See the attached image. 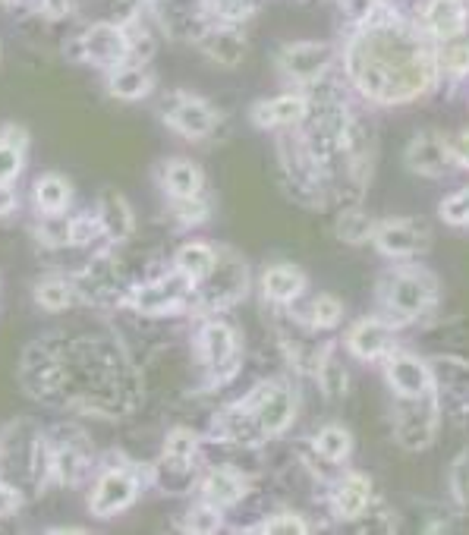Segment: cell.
Instances as JSON below:
<instances>
[{
  "instance_id": "1",
  "label": "cell",
  "mask_w": 469,
  "mask_h": 535,
  "mask_svg": "<svg viewBox=\"0 0 469 535\" xmlns=\"http://www.w3.org/2000/svg\"><path fill=\"white\" fill-rule=\"evenodd\" d=\"M344 76L372 104H410L438 89L435 41L381 0L344 45Z\"/></svg>"
},
{
  "instance_id": "2",
  "label": "cell",
  "mask_w": 469,
  "mask_h": 535,
  "mask_svg": "<svg viewBox=\"0 0 469 535\" xmlns=\"http://www.w3.org/2000/svg\"><path fill=\"white\" fill-rule=\"evenodd\" d=\"M441 306V281L422 265L397 262L378 281V315L400 331L435 315Z\"/></svg>"
},
{
  "instance_id": "3",
  "label": "cell",
  "mask_w": 469,
  "mask_h": 535,
  "mask_svg": "<svg viewBox=\"0 0 469 535\" xmlns=\"http://www.w3.org/2000/svg\"><path fill=\"white\" fill-rule=\"evenodd\" d=\"M237 406L255 422V428H259L268 441V438H281L293 425L296 410H300V397H296V391L287 381L271 378V381L255 384Z\"/></svg>"
},
{
  "instance_id": "4",
  "label": "cell",
  "mask_w": 469,
  "mask_h": 535,
  "mask_svg": "<svg viewBox=\"0 0 469 535\" xmlns=\"http://www.w3.org/2000/svg\"><path fill=\"white\" fill-rule=\"evenodd\" d=\"M246 293H249V265L243 262V255L218 249V262L196 284L199 312H224L230 306H237Z\"/></svg>"
},
{
  "instance_id": "5",
  "label": "cell",
  "mask_w": 469,
  "mask_h": 535,
  "mask_svg": "<svg viewBox=\"0 0 469 535\" xmlns=\"http://www.w3.org/2000/svg\"><path fill=\"white\" fill-rule=\"evenodd\" d=\"M441 406L435 391L425 397H413V400H394V441L403 447V451L419 454L425 447H432L438 432H441Z\"/></svg>"
},
{
  "instance_id": "6",
  "label": "cell",
  "mask_w": 469,
  "mask_h": 535,
  "mask_svg": "<svg viewBox=\"0 0 469 535\" xmlns=\"http://www.w3.org/2000/svg\"><path fill=\"white\" fill-rule=\"evenodd\" d=\"M429 369L441 416L469 428V359L460 353H435L429 356Z\"/></svg>"
},
{
  "instance_id": "7",
  "label": "cell",
  "mask_w": 469,
  "mask_h": 535,
  "mask_svg": "<svg viewBox=\"0 0 469 535\" xmlns=\"http://www.w3.org/2000/svg\"><path fill=\"white\" fill-rule=\"evenodd\" d=\"M432 237V224L425 218H388L375 224L372 243L385 259L413 262L432 249Z\"/></svg>"
},
{
  "instance_id": "8",
  "label": "cell",
  "mask_w": 469,
  "mask_h": 535,
  "mask_svg": "<svg viewBox=\"0 0 469 535\" xmlns=\"http://www.w3.org/2000/svg\"><path fill=\"white\" fill-rule=\"evenodd\" d=\"M334 60L337 51L331 41H293V45H284L281 54H277V70L293 85H303L306 89L315 79L328 76Z\"/></svg>"
},
{
  "instance_id": "9",
  "label": "cell",
  "mask_w": 469,
  "mask_h": 535,
  "mask_svg": "<svg viewBox=\"0 0 469 535\" xmlns=\"http://www.w3.org/2000/svg\"><path fill=\"white\" fill-rule=\"evenodd\" d=\"M199 356L215 381H227L240 369V334L230 321L211 318L199 331Z\"/></svg>"
},
{
  "instance_id": "10",
  "label": "cell",
  "mask_w": 469,
  "mask_h": 535,
  "mask_svg": "<svg viewBox=\"0 0 469 535\" xmlns=\"http://www.w3.org/2000/svg\"><path fill=\"white\" fill-rule=\"evenodd\" d=\"M381 366H385V381H388L394 400H413V397H425L435 391L429 359L419 353L394 347L385 359H381Z\"/></svg>"
},
{
  "instance_id": "11",
  "label": "cell",
  "mask_w": 469,
  "mask_h": 535,
  "mask_svg": "<svg viewBox=\"0 0 469 535\" xmlns=\"http://www.w3.org/2000/svg\"><path fill=\"white\" fill-rule=\"evenodd\" d=\"M79 60H89L95 67L114 70L120 63L130 60V45H126V32L117 23H95L85 29L79 38Z\"/></svg>"
},
{
  "instance_id": "12",
  "label": "cell",
  "mask_w": 469,
  "mask_h": 535,
  "mask_svg": "<svg viewBox=\"0 0 469 535\" xmlns=\"http://www.w3.org/2000/svg\"><path fill=\"white\" fill-rule=\"evenodd\" d=\"M403 161L413 170L416 177L425 180H441L454 170L451 152H447V136L438 130H422L407 142V152H403Z\"/></svg>"
},
{
  "instance_id": "13",
  "label": "cell",
  "mask_w": 469,
  "mask_h": 535,
  "mask_svg": "<svg viewBox=\"0 0 469 535\" xmlns=\"http://www.w3.org/2000/svg\"><path fill=\"white\" fill-rule=\"evenodd\" d=\"M152 13L158 29L170 38H199L208 26V7L205 0H152Z\"/></svg>"
},
{
  "instance_id": "14",
  "label": "cell",
  "mask_w": 469,
  "mask_h": 535,
  "mask_svg": "<svg viewBox=\"0 0 469 535\" xmlns=\"http://www.w3.org/2000/svg\"><path fill=\"white\" fill-rule=\"evenodd\" d=\"M344 344H347L350 356H356L359 362H381L397 347V328L381 315L359 318L347 331Z\"/></svg>"
},
{
  "instance_id": "15",
  "label": "cell",
  "mask_w": 469,
  "mask_h": 535,
  "mask_svg": "<svg viewBox=\"0 0 469 535\" xmlns=\"http://www.w3.org/2000/svg\"><path fill=\"white\" fill-rule=\"evenodd\" d=\"M328 504H331V513H334L337 520H344V523L359 520L362 513H366L375 504V482H372V476L359 473V469H350V473L334 479Z\"/></svg>"
},
{
  "instance_id": "16",
  "label": "cell",
  "mask_w": 469,
  "mask_h": 535,
  "mask_svg": "<svg viewBox=\"0 0 469 535\" xmlns=\"http://www.w3.org/2000/svg\"><path fill=\"white\" fill-rule=\"evenodd\" d=\"M193 293H196V281H193V277H186L180 268H174V271L164 277V281L142 284L139 290H133L130 303H133L139 312H174V309H180Z\"/></svg>"
},
{
  "instance_id": "17",
  "label": "cell",
  "mask_w": 469,
  "mask_h": 535,
  "mask_svg": "<svg viewBox=\"0 0 469 535\" xmlns=\"http://www.w3.org/2000/svg\"><path fill=\"white\" fill-rule=\"evenodd\" d=\"M139 498V482L130 469H108L92 488L89 507L95 517H117V513L130 510Z\"/></svg>"
},
{
  "instance_id": "18",
  "label": "cell",
  "mask_w": 469,
  "mask_h": 535,
  "mask_svg": "<svg viewBox=\"0 0 469 535\" xmlns=\"http://www.w3.org/2000/svg\"><path fill=\"white\" fill-rule=\"evenodd\" d=\"M164 123L186 139H205V136L215 133L218 111L196 95H177L164 111Z\"/></svg>"
},
{
  "instance_id": "19",
  "label": "cell",
  "mask_w": 469,
  "mask_h": 535,
  "mask_svg": "<svg viewBox=\"0 0 469 535\" xmlns=\"http://www.w3.org/2000/svg\"><path fill=\"white\" fill-rule=\"evenodd\" d=\"M419 29L429 35L435 45L454 41L469 32V7L463 0H425L419 16Z\"/></svg>"
},
{
  "instance_id": "20",
  "label": "cell",
  "mask_w": 469,
  "mask_h": 535,
  "mask_svg": "<svg viewBox=\"0 0 469 535\" xmlns=\"http://www.w3.org/2000/svg\"><path fill=\"white\" fill-rule=\"evenodd\" d=\"M199 51L211 60L218 63V67H240L249 54V41L246 35L240 32V26L233 23H215L208 26L199 38H196Z\"/></svg>"
},
{
  "instance_id": "21",
  "label": "cell",
  "mask_w": 469,
  "mask_h": 535,
  "mask_svg": "<svg viewBox=\"0 0 469 535\" xmlns=\"http://www.w3.org/2000/svg\"><path fill=\"white\" fill-rule=\"evenodd\" d=\"M199 491L205 504L227 510V507H237L249 495V479L237 466H211L199 479Z\"/></svg>"
},
{
  "instance_id": "22",
  "label": "cell",
  "mask_w": 469,
  "mask_h": 535,
  "mask_svg": "<svg viewBox=\"0 0 469 535\" xmlns=\"http://www.w3.org/2000/svg\"><path fill=\"white\" fill-rule=\"evenodd\" d=\"M306 117V95L303 92H284L277 98L252 104V123L259 130H296Z\"/></svg>"
},
{
  "instance_id": "23",
  "label": "cell",
  "mask_w": 469,
  "mask_h": 535,
  "mask_svg": "<svg viewBox=\"0 0 469 535\" xmlns=\"http://www.w3.org/2000/svg\"><path fill=\"white\" fill-rule=\"evenodd\" d=\"M306 271L290 262H277L262 271V296L274 309H290L306 293Z\"/></svg>"
},
{
  "instance_id": "24",
  "label": "cell",
  "mask_w": 469,
  "mask_h": 535,
  "mask_svg": "<svg viewBox=\"0 0 469 535\" xmlns=\"http://www.w3.org/2000/svg\"><path fill=\"white\" fill-rule=\"evenodd\" d=\"M98 227H101V237L111 240V243H123L133 237V211H130V202H126L117 189H108L101 192V202H98Z\"/></svg>"
},
{
  "instance_id": "25",
  "label": "cell",
  "mask_w": 469,
  "mask_h": 535,
  "mask_svg": "<svg viewBox=\"0 0 469 535\" xmlns=\"http://www.w3.org/2000/svg\"><path fill=\"white\" fill-rule=\"evenodd\" d=\"M199 454H202V451H199V438H196L193 432H189V428H174V432L167 435L164 451H161L164 473L186 479V476L196 469Z\"/></svg>"
},
{
  "instance_id": "26",
  "label": "cell",
  "mask_w": 469,
  "mask_h": 535,
  "mask_svg": "<svg viewBox=\"0 0 469 535\" xmlns=\"http://www.w3.org/2000/svg\"><path fill=\"white\" fill-rule=\"evenodd\" d=\"M152 89L155 79L145 70V63H120L108 73V92L120 101H139Z\"/></svg>"
},
{
  "instance_id": "27",
  "label": "cell",
  "mask_w": 469,
  "mask_h": 535,
  "mask_svg": "<svg viewBox=\"0 0 469 535\" xmlns=\"http://www.w3.org/2000/svg\"><path fill=\"white\" fill-rule=\"evenodd\" d=\"M202 186H205V174L196 161H186V158H170L164 164V189L170 199H193L202 196Z\"/></svg>"
},
{
  "instance_id": "28",
  "label": "cell",
  "mask_w": 469,
  "mask_h": 535,
  "mask_svg": "<svg viewBox=\"0 0 469 535\" xmlns=\"http://www.w3.org/2000/svg\"><path fill=\"white\" fill-rule=\"evenodd\" d=\"M312 451H315L318 460H325L328 466L347 463L350 454H353V435H350V428L337 425V422L322 425V428H318V432L312 435Z\"/></svg>"
},
{
  "instance_id": "29",
  "label": "cell",
  "mask_w": 469,
  "mask_h": 535,
  "mask_svg": "<svg viewBox=\"0 0 469 535\" xmlns=\"http://www.w3.org/2000/svg\"><path fill=\"white\" fill-rule=\"evenodd\" d=\"M32 199H35V208L45 214V218H60V214L67 211L70 199H73V186H70L67 177L45 174V177L35 183Z\"/></svg>"
},
{
  "instance_id": "30",
  "label": "cell",
  "mask_w": 469,
  "mask_h": 535,
  "mask_svg": "<svg viewBox=\"0 0 469 535\" xmlns=\"http://www.w3.org/2000/svg\"><path fill=\"white\" fill-rule=\"evenodd\" d=\"M375 218L369 211H362L359 205H347L344 211L337 214V224L334 233L340 243L347 246H362V243H372V233H375Z\"/></svg>"
},
{
  "instance_id": "31",
  "label": "cell",
  "mask_w": 469,
  "mask_h": 535,
  "mask_svg": "<svg viewBox=\"0 0 469 535\" xmlns=\"http://www.w3.org/2000/svg\"><path fill=\"white\" fill-rule=\"evenodd\" d=\"M312 375L318 381V391H322L328 400H344L350 394V372L344 362L337 359L334 347H328V353L322 356V362H318Z\"/></svg>"
},
{
  "instance_id": "32",
  "label": "cell",
  "mask_w": 469,
  "mask_h": 535,
  "mask_svg": "<svg viewBox=\"0 0 469 535\" xmlns=\"http://www.w3.org/2000/svg\"><path fill=\"white\" fill-rule=\"evenodd\" d=\"M435 60L441 79L463 82L469 76V32L454 41H444V45H435Z\"/></svg>"
},
{
  "instance_id": "33",
  "label": "cell",
  "mask_w": 469,
  "mask_h": 535,
  "mask_svg": "<svg viewBox=\"0 0 469 535\" xmlns=\"http://www.w3.org/2000/svg\"><path fill=\"white\" fill-rule=\"evenodd\" d=\"M344 312H347V306H344V299H340V296L318 293V296H312V303L306 306L303 321L315 331H334L340 321H344Z\"/></svg>"
},
{
  "instance_id": "34",
  "label": "cell",
  "mask_w": 469,
  "mask_h": 535,
  "mask_svg": "<svg viewBox=\"0 0 469 535\" xmlns=\"http://www.w3.org/2000/svg\"><path fill=\"white\" fill-rule=\"evenodd\" d=\"M215 262H218V249L208 246V243H186L174 255V268H180L186 277H193L196 284L211 271Z\"/></svg>"
},
{
  "instance_id": "35",
  "label": "cell",
  "mask_w": 469,
  "mask_h": 535,
  "mask_svg": "<svg viewBox=\"0 0 469 535\" xmlns=\"http://www.w3.org/2000/svg\"><path fill=\"white\" fill-rule=\"evenodd\" d=\"M23 130H4V139H0V183H13L23 170Z\"/></svg>"
},
{
  "instance_id": "36",
  "label": "cell",
  "mask_w": 469,
  "mask_h": 535,
  "mask_svg": "<svg viewBox=\"0 0 469 535\" xmlns=\"http://www.w3.org/2000/svg\"><path fill=\"white\" fill-rule=\"evenodd\" d=\"M73 299H76V287L70 281H63V277H48V281H41L35 287V303L45 309V312L70 309Z\"/></svg>"
},
{
  "instance_id": "37",
  "label": "cell",
  "mask_w": 469,
  "mask_h": 535,
  "mask_svg": "<svg viewBox=\"0 0 469 535\" xmlns=\"http://www.w3.org/2000/svg\"><path fill=\"white\" fill-rule=\"evenodd\" d=\"M447 488H451V498L460 513H469V447L454 457L451 469H447Z\"/></svg>"
},
{
  "instance_id": "38",
  "label": "cell",
  "mask_w": 469,
  "mask_h": 535,
  "mask_svg": "<svg viewBox=\"0 0 469 535\" xmlns=\"http://www.w3.org/2000/svg\"><path fill=\"white\" fill-rule=\"evenodd\" d=\"M123 32H126V45H130V60H136V63L152 60V54L158 48V35L148 29L142 19H130V23L123 26Z\"/></svg>"
},
{
  "instance_id": "39",
  "label": "cell",
  "mask_w": 469,
  "mask_h": 535,
  "mask_svg": "<svg viewBox=\"0 0 469 535\" xmlns=\"http://www.w3.org/2000/svg\"><path fill=\"white\" fill-rule=\"evenodd\" d=\"M208 7V19H218V23H233L240 26L255 13L259 0H205Z\"/></svg>"
},
{
  "instance_id": "40",
  "label": "cell",
  "mask_w": 469,
  "mask_h": 535,
  "mask_svg": "<svg viewBox=\"0 0 469 535\" xmlns=\"http://www.w3.org/2000/svg\"><path fill=\"white\" fill-rule=\"evenodd\" d=\"M438 218L447 227H466L469 224V186H460L438 202Z\"/></svg>"
},
{
  "instance_id": "41",
  "label": "cell",
  "mask_w": 469,
  "mask_h": 535,
  "mask_svg": "<svg viewBox=\"0 0 469 535\" xmlns=\"http://www.w3.org/2000/svg\"><path fill=\"white\" fill-rule=\"evenodd\" d=\"M309 529L312 526L303 520V513H296V510H277L268 520L255 526V532H265V535H303Z\"/></svg>"
},
{
  "instance_id": "42",
  "label": "cell",
  "mask_w": 469,
  "mask_h": 535,
  "mask_svg": "<svg viewBox=\"0 0 469 535\" xmlns=\"http://www.w3.org/2000/svg\"><path fill=\"white\" fill-rule=\"evenodd\" d=\"M221 517L224 513L218 507H211V504H199L189 510V520H186V529L189 532H218L221 529Z\"/></svg>"
},
{
  "instance_id": "43",
  "label": "cell",
  "mask_w": 469,
  "mask_h": 535,
  "mask_svg": "<svg viewBox=\"0 0 469 535\" xmlns=\"http://www.w3.org/2000/svg\"><path fill=\"white\" fill-rule=\"evenodd\" d=\"M174 218L180 221V224H202L205 218H208V211H211V205L202 199V196H193V199H174Z\"/></svg>"
},
{
  "instance_id": "44",
  "label": "cell",
  "mask_w": 469,
  "mask_h": 535,
  "mask_svg": "<svg viewBox=\"0 0 469 535\" xmlns=\"http://www.w3.org/2000/svg\"><path fill=\"white\" fill-rule=\"evenodd\" d=\"M378 4H381V0H340V13H344L353 23V29H356L378 10Z\"/></svg>"
},
{
  "instance_id": "45",
  "label": "cell",
  "mask_w": 469,
  "mask_h": 535,
  "mask_svg": "<svg viewBox=\"0 0 469 535\" xmlns=\"http://www.w3.org/2000/svg\"><path fill=\"white\" fill-rule=\"evenodd\" d=\"M447 152H451L454 167L469 170V130H460L454 136H447Z\"/></svg>"
},
{
  "instance_id": "46",
  "label": "cell",
  "mask_w": 469,
  "mask_h": 535,
  "mask_svg": "<svg viewBox=\"0 0 469 535\" xmlns=\"http://www.w3.org/2000/svg\"><path fill=\"white\" fill-rule=\"evenodd\" d=\"M38 7L48 19H67L76 10V0H38Z\"/></svg>"
},
{
  "instance_id": "47",
  "label": "cell",
  "mask_w": 469,
  "mask_h": 535,
  "mask_svg": "<svg viewBox=\"0 0 469 535\" xmlns=\"http://www.w3.org/2000/svg\"><path fill=\"white\" fill-rule=\"evenodd\" d=\"M16 507H19V495H16V488L0 485V517H7V513H13Z\"/></svg>"
},
{
  "instance_id": "48",
  "label": "cell",
  "mask_w": 469,
  "mask_h": 535,
  "mask_svg": "<svg viewBox=\"0 0 469 535\" xmlns=\"http://www.w3.org/2000/svg\"><path fill=\"white\" fill-rule=\"evenodd\" d=\"M13 208H16L13 186L10 183H0V218H4V214H13Z\"/></svg>"
},
{
  "instance_id": "49",
  "label": "cell",
  "mask_w": 469,
  "mask_h": 535,
  "mask_svg": "<svg viewBox=\"0 0 469 535\" xmlns=\"http://www.w3.org/2000/svg\"><path fill=\"white\" fill-rule=\"evenodd\" d=\"M466 227H469V224H466Z\"/></svg>"
}]
</instances>
